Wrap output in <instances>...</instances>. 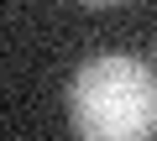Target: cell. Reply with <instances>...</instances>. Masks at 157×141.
Returning a JSON list of instances; mask_svg holds the SVG:
<instances>
[{
    "mask_svg": "<svg viewBox=\"0 0 157 141\" xmlns=\"http://www.w3.org/2000/svg\"><path fill=\"white\" fill-rule=\"evenodd\" d=\"M78 141H157V68L136 52H94L68 79Z\"/></svg>",
    "mask_w": 157,
    "mask_h": 141,
    "instance_id": "6da1fadb",
    "label": "cell"
},
{
    "mask_svg": "<svg viewBox=\"0 0 157 141\" xmlns=\"http://www.w3.org/2000/svg\"><path fill=\"white\" fill-rule=\"evenodd\" d=\"M152 68H157V47H152Z\"/></svg>",
    "mask_w": 157,
    "mask_h": 141,
    "instance_id": "7a4b0ae2",
    "label": "cell"
}]
</instances>
